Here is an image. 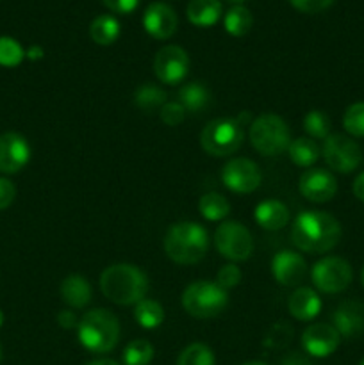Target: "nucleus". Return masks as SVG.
I'll return each instance as SVG.
<instances>
[{"label":"nucleus","mask_w":364,"mask_h":365,"mask_svg":"<svg viewBox=\"0 0 364 365\" xmlns=\"http://www.w3.org/2000/svg\"><path fill=\"white\" fill-rule=\"evenodd\" d=\"M250 143L261 155L275 157L289 148L291 132L288 123L277 114H261L250 125Z\"/></svg>","instance_id":"nucleus-5"},{"label":"nucleus","mask_w":364,"mask_h":365,"mask_svg":"<svg viewBox=\"0 0 364 365\" xmlns=\"http://www.w3.org/2000/svg\"><path fill=\"white\" fill-rule=\"evenodd\" d=\"M228 294L223 287L213 282H193L182 292V307L196 319L216 317L227 309Z\"/></svg>","instance_id":"nucleus-6"},{"label":"nucleus","mask_w":364,"mask_h":365,"mask_svg":"<svg viewBox=\"0 0 364 365\" xmlns=\"http://www.w3.org/2000/svg\"><path fill=\"white\" fill-rule=\"evenodd\" d=\"M57 323H59V327L64 328V330L79 327L77 316H75L74 312H70V310H61V312L57 314Z\"/></svg>","instance_id":"nucleus-41"},{"label":"nucleus","mask_w":364,"mask_h":365,"mask_svg":"<svg viewBox=\"0 0 364 365\" xmlns=\"http://www.w3.org/2000/svg\"><path fill=\"white\" fill-rule=\"evenodd\" d=\"M134 317L139 323V327H143L145 330H156V328L163 324L164 310L156 299L145 298L139 303H136Z\"/></svg>","instance_id":"nucleus-25"},{"label":"nucleus","mask_w":364,"mask_h":365,"mask_svg":"<svg viewBox=\"0 0 364 365\" xmlns=\"http://www.w3.org/2000/svg\"><path fill=\"white\" fill-rule=\"evenodd\" d=\"M211 102L209 89L202 82H188L178 89V103L188 113H200Z\"/></svg>","instance_id":"nucleus-23"},{"label":"nucleus","mask_w":364,"mask_h":365,"mask_svg":"<svg viewBox=\"0 0 364 365\" xmlns=\"http://www.w3.org/2000/svg\"><path fill=\"white\" fill-rule=\"evenodd\" d=\"M343 127L353 138H364V102H357L345 110Z\"/></svg>","instance_id":"nucleus-33"},{"label":"nucleus","mask_w":364,"mask_h":365,"mask_svg":"<svg viewBox=\"0 0 364 365\" xmlns=\"http://www.w3.org/2000/svg\"><path fill=\"white\" fill-rule=\"evenodd\" d=\"M261 171L253 160L238 157V159L228 160L221 170V180L225 187L231 191L239 192V195H248L256 191L261 184Z\"/></svg>","instance_id":"nucleus-12"},{"label":"nucleus","mask_w":364,"mask_h":365,"mask_svg":"<svg viewBox=\"0 0 364 365\" xmlns=\"http://www.w3.org/2000/svg\"><path fill=\"white\" fill-rule=\"evenodd\" d=\"M214 245L216 250L232 262L246 260L253 252L252 234L245 225L238 221H225L214 232Z\"/></svg>","instance_id":"nucleus-8"},{"label":"nucleus","mask_w":364,"mask_h":365,"mask_svg":"<svg viewBox=\"0 0 364 365\" xmlns=\"http://www.w3.org/2000/svg\"><path fill=\"white\" fill-rule=\"evenodd\" d=\"M31 159V146L24 135L6 132L0 135V173L14 175L27 166Z\"/></svg>","instance_id":"nucleus-13"},{"label":"nucleus","mask_w":364,"mask_h":365,"mask_svg":"<svg viewBox=\"0 0 364 365\" xmlns=\"http://www.w3.org/2000/svg\"><path fill=\"white\" fill-rule=\"evenodd\" d=\"M339 342H341V335L338 334V330L325 323L310 324L302 334L303 349L316 359L330 356L339 348Z\"/></svg>","instance_id":"nucleus-14"},{"label":"nucleus","mask_w":364,"mask_h":365,"mask_svg":"<svg viewBox=\"0 0 364 365\" xmlns=\"http://www.w3.org/2000/svg\"><path fill=\"white\" fill-rule=\"evenodd\" d=\"M209 248V235L206 228L193 221H182V223L171 225L170 230L164 237V252L173 262L196 264L206 257Z\"/></svg>","instance_id":"nucleus-3"},{"label":"nucleus","mask_w":364,"mask_h":365,"mask_svg":"<svg viewBox=\"0 0 364 365\" xmlns=\"http://www.w3.org/2000/svg\"><path fill=\"white\" fill-rule=\"evenodd\" d=\"M282 365H313V364H310L309 360H307L303 355H298V353H291V355L285 356Z\"/></svg>","instance_id":"nucleus-42"},{"label":"nucleus","mask_w":364,"mask_h":365,"mask_svg":"<svg viewBox=\"0 0 364 365\" xmlns=\"http://www.w3.org/2000/svg\"><path fill=\"white\" fill-rule=\"evenodd\" d=\"M303 128L310 138L316 139H327L328 132H330V120L323 110H310L307 116L303 118Z\"/></svg>","instance_id":"nucleus-32"},{"label":"nucleus","mask_w":364,"mask_h":365,"mask_svg":"<svg viewBox=\"0 0 364 365\" xmlns=\"http://www.w3.org/2000/svg\"><path fill=\"white\" fill-rule=\"evenodd\" d=\"M341 239V225L328 212L305 210L293 223L291 241L307 253H325Z\"/></svg>","instance_id":"nucleus-1"},{"label":"nucleus","mask_w":364,"mask_h":365,"mask_svg":"<svg viewBox=\"0 0 364 365\" xmlns=\"http://www.w3.org/2000/svg\"><path fill=\"white\" fill-rule=\"evenodd\" d=\"M243 365H268V364H264V362H246Z\"/></svg>","instance_id":"nucleus-46"},{"label":"nucleus","mask_w":364,"mask_h":365,"mask_svg":"<svg viewBox=\"0 0 364 365\" xmlns=\"http://www.w3.org/2000/svg\"><path fill=\"white\" fill-rule=\"evenodd\" d=\"M353 195H355V198H359L360 202H364V171L355 178V182H353Z\"/></svg>","instance_id":"nucleus-43"},{"label":"nucleus","mask_w":364,"mask_h":365,"mask_svg":"<svg viewBox=\"0 0 364 365\" xmlns=\"http://www.w3.org/2000/svg\"><path fill=\"white\" fill-rule=\"evenodd\" d=\"M100 289L116 305H136L148 292V278L132 264H114L103 269Z\"/></svg>","instance_id":"nucleus-2"},{"label":"nucleus","mask_w":364,"mask_h":365,"mask_svg":"<svg viewBox=\"0 0 364 365\" xmlns=\"http://www.w3.org/2000/svg\"><path fill=\"white\" fill-rule=\"evenodd\" d=\"M310 277L316 289L325 294H335L352 284V266L341 257H325L314 264Z\"/></svg>","instance_id":"nucleus-9"},{"label":"nucleus","mask_w":364,"mask_h":365,"mask_svg":"<svg viewBox=\"0 0 364 365\" xmlns=\"http://www.w3.org/2000/svg\"><path fill=\"white\" fill-rule=\"evenodd\" d=\"M2 323H4V314L2 310H0V327H2Z\"/></svg>","instance_id":"nucleus-48"},{"label":"nucleus","mask_w":364,"mask_h":365,"mask_svg":"<svg viewBox=\"0 0 364 365\" xmlns=\"http://www.w3.org/2000/svg\"><path fill=\"white\" fill-rule=\"evenodd\" d=\"M24 57L25 52L16 39L7 38V36L0 38V66H18L24 61Z\"/></svg>","instance_id":"nucleus-34"},{"label":"nucleus","mask_w":364,"mask_h":365,"mask_svg":"<svg viewBox=\"0 0 364 365\" xmlns=\"http://www.w3.org/2000/svg\"><path fill=\"white\" fill-rule=\"evenodd\" d=\"M27 57H29V59H31V61L41 59V57H43V48H41V46H38V45L31 46V48L27 50Z\"/></svg>","instance_id":"nucleus-44"},{"label":"nucleus","mask_w":364,"mask_h":365,"mask_svg":"<svg viewBox=\"0 0 364 365\" xmlns=\"http://www.w3.org/2000/svg\"><path fill=\"white\" fill-rule=\"evenodd\" d=\"M256 221L266 230H280L289 221V209L278 200H266L256 207Z\"/></svg>","instance_id":"nucleus-20"},{"label":"nucleus","mask_w":364,"mask_h":365,"mask_svg":"<svg viewBox=\"0 0 364 365\" xmlns=\"http://www.w3.org/2000/svg\"><path fill=\"white\" fill-rule=\"evenodd\" d=\"M103 4H106L111 11H114V13L125 14L132 13V11L138 7L139 0H103Z\"/></svg>","instance_id":"nucleus-40"},{"label":"nucleus","mask_w":364,"mask_h":365,"mask_svg":"<svg viewBox=\"0 0 364 365\" xmlns=\"http://www.w3.org/2000/svg\"><path fill=\"white\" fill-rule=\"evenodd\" d=\"M291 339H293L291 324L285 323V321H280V323L273 324V327L268 330L263 344L270 349H282L291 342Z\"/></svg>","instance_id":"nucleus-35"},{"label":"nucleus","mask_w":364,"mask_h":365,"mask_svg":"<svg viewBox=\"0 0 364 365\" xmlns=\"http://www.w3.org/2000/svg\"><path fill=\"white\" fill-rule=\"evenodd\" d=\"M200 145L213 157L231 155L243 145L241 125L231 118L209 121L200 134Z\"/></svg>","instance_id":"nucleus-7"},{"label":"nucleus","mask_w":364,"mask_h":365,"mask_svg":"<svg viewBox=\"0 0 364 365\" xmlns=\"http://www.w3.org/2000/svg\"><path fill=\"white\" fill-rule=\"evenodd\" d=\"M89 34H91V39L96 45L107 46L116 41L118 36H120V24L111 14H102V16H96L91 21Z\"/></svg>","instance_id":"nucleus-24"},{"label":"nucleus","mask_w":364,"mask_h":365,"mask_svg":"<svg viewBox=\"0 0 364 365\" xmlns=\"http://www.w3.org/2000/svg\"><path fill=\"white\" fill-rule=\"evenodd\" d=\"M323 157L327 166L338 173H352L363 163L360 146L343 134H332L325 139Z\"/></svg>","instance_id":"nucleus-10"},{"label":"nucleus","mask_w":364,"mask_h":365,"mask_svg":"<svg viewBox=\"0 0 364 365\" xmlns=\"http://www.w3.org/2000/svg\"><path fill=\"white\" fill-rule=\"evenodd\" d=\"M359 365H364V359L363 360H360V364Z\"/></svg>","instance_id":"nucleus-50"},{"label":"nucleus","mask_w":364,"mask_h":365,"mask_svg":"<svg viewBox=\"0 0 364 365\" xmlns=\"http://www.w3.org/2000/svg\"><path fill=\"white\" fill-rule=\"evenodd\" d=\"M289 159L296 164V166L309 168L320 159V148L314 141H310L309 138H298L295 141H291L288 148Z\"/></svg>","instance_id":"nucleus-26"},{"label":"nucleus","mask_w":364,"mask_h":365,"mask_svg":"<svg viewBox=\"0 0 364 365\" xmlns=\"http://www.w3.org/2000/svg\"><path fill=\"white\" fill-rule=\"evenodd\" d=\"M145 31L156 39H168L177 31V14L163 2L150 4L143 16Z\"/></svg>","instance_id":"nucleus-17"},{"label":"nucleus","mask_w":364,"mask_h":365,"mask_svg":"<svg viewBox=\"0 0 364 365\" xmlns=\"http://www.w3.org/2000/svg\"><path fill=\"white\" fill-rule=\"evenodd\" d=\"M86 365H120V364L114 362V360L102 359V360H93V362H89V364H86Z\"/></svg>","instance_id":"nucleus-45"},{"label":"nucleus","mask_w":364,"mask_h":365,"mask_svg":"<svg viewBox=\"0 0 364 365\" xmlns=\"http://www.w3.org/2000/svg\"><path fill=\"white\" fill-rule=\"evenodd\" d=\"M221 16L220 0H191L188 6V18L196 27H211Z\"/></svg>","instance_id":"nucleus-22"},{"label":"nucleus","mask_w":364,"mask_h":365,"mask_svg":"<svg viewBox=\"0 0 364 365\" xmlns=\"http://www.w3.org/2000/svg\"><path fill=\"white\" fill-rule=\"evenodd\" d=\"M14 196H16V189H14L13 182L7 178H0V210L7 209L14 202Z\"/></svg>","instance_id":"nucleus-39"},{"label":"nucleus","mask_w":364,"mask_h":365,"mask_svg":"<svg viewBox=\"0 0 364 365\" xmlns=\"http://www.w3.org/2000/svg\"><path fill=\"white\" fill-rule=\"evenodd\" d=\"M189 71V57L177 45L163 46L153 57V73L163 84H181Z\"/></svg>","instance_id":"nucleus-11"},{"label":"nucleus","mask_w":364,"mask_h":365,"mask_svg":"<svg viewBox=\"0 0 364 365\" xmlns=\"http://www.w3.org/2000/svg\"><path fill=\"white\" fill-rule=\"evenodd\" d=\"M293 7H296L302 13H320V11L328 9L334 4V0H289Z\"/></svg>","instance_id":"nucleus-38"},{"label":"nucleus","mask_w":364,"mask_h":365,"mask_svg":"<svg viewBox=\"0 0 364 365\" xmlns=\"http://www.w3.org/2000/svg\"><path fill=\"white\" fill-rule=\"evenodd\" d=\"M271 269H273V277L278 284L284 287H296L305 278L307 264L303 257H300L296 252L284 250L273 257Z\"/></svg>","instance_id":"nucleus-16"},{"label":"nucleus","mask_w":364,"mask_h":365,"mask_svg":"<svg viewBox=\"0 0 364 365\" xmlns=\"http://www.w3.org/2000/svg\"><path fill=\"white\" fill-rule=\"evenodd\" d=\"M300 192L310 202L325 203L338 192V182L330 171L313 168L300 177Z\"/></svg>","instance_id":"nucleus-15"},{"label":"nucleus","mask_w":364,"mask_h":365,"mask_svg":"<svg viewBox=\"0 0 364 365\" xmlns=\"http://www.w3.org/2000/svg\"><path fill=\"white\" fill-rule=\"evenodd\" d=\"M225 31L228 32L231 36H245L248 34L250 29L253 25V16L245 6H234L227 11L225 14Z\"/></svg>","instance_id":"nucleus-27"},{"label":"nucleus","mask_w":364,"mask_h":365,"mask_svg":"<svg viewBox=\"0 0 364 365\" xmlns=\"http://www.w3.org/2000/svg\"><path fill=\"white\" fill-rule=\"evenodd\" d=\"M360 282H363V287H364V267H363V273H360Z\"/></svg>","instance_id":"nucleus-49"},{"label":"nucleus","mask_w":364,"mask_h":365,"mask_svg":"<svg viewBox=\"0 0 364 365\" xmlns=\"http://www.w3.org/2000/svg\"><path fill=\"white\" fill-rule=\"evenodd\" d=\"M79 342L91 353H107L118 344L120 323L106 309H93L82 316L77 327Z\"/></svg>","instance_id":"nucleus-4"},{"label":"nucleus","mask_w":364,"mask_h":365,"mask_svg":"<svg viewBox=\"0 0 364 365\" xmlns=\"http://www.w3.org/2000/svg\"><path fill=\"white\" fill-rule=\"evenodd\" d=\"M134 103L145 113H152L166 103V93L153 84H143L136 89Z\"/></svg>","instance_id":"nucleus-29"},{"label":"nucleus","mask_w":364,"mask_h":365,"mask_svg":"<svg viewBox=\"0 0 364 365\" xmlns=\"http://www.w3.org/2000/svg\"><path fill=\"white\" fill-rule=\"evenodd\" d=\"M159 114L163 123L170 125V127H177L186 118V109L178 102H166L161 107Z\"/></svg>","instance_id":"nucleus-36"},{"label":"nucleus","mask_w":364,"mask_h":365,"mask_svg":"<svg viewBox=\"0 0 364 365\" xmlns=\"http://www.w3.org/2000/svg\"><path fill=\"white\" fill-rule=\"evenodd\" d=\"M0 359H2V349H0Z\"/></svg>","instance_id":"nucleus-51"},{"label":"nucleus","mask_w":364,"mask_h":365,"mask_svg":"<svg viewBox=\"0 0 364 365\" xmlns=\"http://www.w3.org/2000/svg\"><path fill=\"white\" fill-rule=\"evenodd\" d=\"M200 214L209 221H220L231 212V203L220 192H207L198 202Z\"/></svg>","instance_id":"nucleus-28"},{"label":"nucleus","mask_w":364,"mask_h":365,"mask_svg":"<svg viewBox=\"0 0 364 365\" xmlns=\"http://www.w3.org/2000/svg\"><path fill=\"white\" fill-rule=\"evenodd\" d=\"M153 359V346L145 339L128 342L123 349L125 365H148Z\"/></svg>","instance_id":"nucleus-30"},{"label":"nucleus","mask_w":364,"mask_h":365,"mask_svg":"<svg viewBox=\"0 0 364 365\" xmlns=\"http://www.w3.org/2000/svg\"><path fill=\"white\" fill-rule=\"evenodd\" d=\"M61 298L66 305L74 309H82L91 302V285L84 277L71 274L66 277L61 284Z\"/></svg>","instance_id":"nucleus-21"},{"label":"nucleus","mask_w":364,"mask_h":365,"mask_svg":"<svg viewBox=\"0 0 364 365\" xmlns=\"http://www.w3.org/2000/svg\"><path fill=\"white\" fill-rule=\"evenodd\" d=\"M228 2H232V4H238V6H239V4H241V2H245V0H228Z\"/></svg>","instance_id":"nucleus-47"},{"label":"nucleus","mask_w":364,"mask_h":365,"mask_svg":"<svg viewBox=\"0 0 364 365\" xmlns=\"http://www.w3.org/2000/svg\"><path fill=\"white\" fill-rule=\"evenodd\" d=\"M332 327L341 337L353 339L364 334V305L359 302H345L335 309Z\"/></svg>","instance_id":"nucleus-18"},{"label":"nucleus","mask_w":364,"mask_h":365,"mask_svg":"<svg viewBox=\"0 0 364 365\" xmlns=\"http://www.w3.org/2000/svg\"><path fill=\"white\" fill-rule=\"evenodd\" d=\"M239 282H241V271H239V267H236L234 264H227V266H223L218 271L216 284L220 285V287H223L225 291L236 287Z\"/></svg>","instance_id":"nucleus-37"},{"label":"nucleus","mask_w":364,"mask_h":365,"mask_svg":"<svg viewBox=\"0 0 364 365\" xmlns=\"http://www.w3.org/2000/svg\"><path fill=\"white\" fill-rule=\"evenodd\" d=\"M177 365H214V353L209 346L195 342L182 349L177 359Z\"/></svg>","instance_id":"nucleus-31"},{"label":"nucleus","mask_w":364,"mask_h":365,"mask_svg":"<svg viewBox=\"0 0 364 365\" xmlns=\"http://www.w3.org/2000/svg\"><path fill=\"white\" fill-rule=\"evenodd\" d=\"M288 309L289 314L298 321H310L320 314L321 299L313 289L298 287L289 296Z\"/></svg>","instance_id":"nucleus-19"}]
</instances>
